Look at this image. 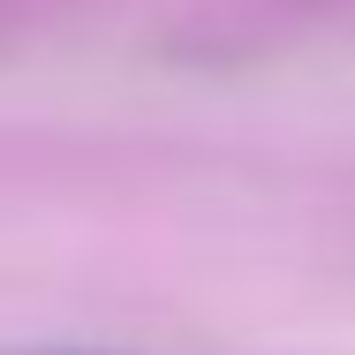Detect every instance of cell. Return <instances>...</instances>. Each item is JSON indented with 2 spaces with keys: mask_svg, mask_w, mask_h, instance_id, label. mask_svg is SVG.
<instances>
[{
  "mask_svg": "<svg viewBox=\"0 0 355 355\" xmlns=\"http://www.w3.org/2000/svg\"><path fill=\"white\" fill-rule=\"evenodd\" d=\"M0 355H114V348H0Z\"/></svg>",
  "mask_w": 355,
  "mask_h": 355,
  "instance_id": "obj_1",
  "label": "cell"
}]
</instances>
